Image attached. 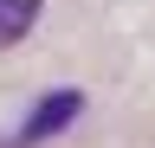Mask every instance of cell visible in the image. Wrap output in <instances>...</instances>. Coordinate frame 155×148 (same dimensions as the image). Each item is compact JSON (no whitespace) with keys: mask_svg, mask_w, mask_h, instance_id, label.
I'll return each instance as SVG.
<instances>
[{"mask_svg":"<svg viewBox=\"0 0 155 148\" xmlns=\"http://www.w3.org/2000/svg\"><path fill=\"white\" fill-rule=\"evenodd\" d=\"M39 20V0H0V45H19Z\"/></svg>","mask_w":155,"mask_h":148,"instance_id":"2","label":"cell"},{"mask_svg":"<svg viewBox=\"0 0 155 148\" xmlns=\"http://www.w3.org/2000/svg\"><path fill=\"white\" fill-rule=\"evenodd\" d=\"M78 109H84V97H78V90H52L45 103L32 109L26 122H19V135H13V148H32V142H45V135H58V129H65Z\"/></svg>","mask_w":155,"mask_h":148,"instance_id":"1","label":"cell"}]
</instances>
